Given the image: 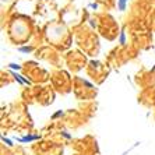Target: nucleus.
<instances>
[{"label": "nucleus", "mask_w": 155, "mask_h": 155, "mask_svg": "<svg viewBox=\"0 0 155 155\" xmlns=\"http://www.w3.org/2000/svg\"><path fill=\"white\" fill-rule=\"evenodd\" d=\"M8 67H10V69H13V70H20V69H21V67H20L18 64H15V63H10V64H8Z\"/></svg>", "instance_id": "20e7f679"}, {"label": "nucleus", "mask_w": 155, "mask_h": 155, "mask_svg": "<svg viewBox=\"0 0 155 155\" xmlns=\"http://www.w3.org/2000/svg\"><path fill=\"white\" fill-rule=\"evenodd\" d=\"M2 2H3V3H4V2H7V0H2Z\"/></svg>", "instance_id": "423d86ee"}, {"label": "nucleus", "mask_w": 155, "mask_h": 155, "mask_svg": "<svg viewBox=\"0 0 155 155\" xmlns=\"http://www.w3.org/2000/svg\"><path fill=\"white\" fill-rule=\"evenodd\" d=\"M119 43H120V45H126V34H124V31H122V32H120Z\"/></svg>", "instance_id": "7ed1b4c3"}, {"label": "nucleus", "mask_w": 155, "mask_h": 155, "mask_svg": "<svg viewBox=\"0 0 155 155\" xmlns=\"http://www.w3.org/2000/svg\"><path fill=\"white\" fill-rule=\"evenodd\" d=\"M127 3H129V0H117V8H119L120 11H124Z\"/></svg>", "instance_id": "f257e3e1"}, {"label": "nucleus", "mask_w": 155, "mask_h": 155, "mask_svg": "<svg viewBox=\"0 0 155 155\" xmlns=\"http://www.w3.org/2000/svg\"><path fill=\"white\" fill-rule=\"evenodd\" d=\"M90 6H91V7H92V8H95V10H97V8H98V4H97V3H91Z\"/></svg>", "instance_id": "39448f33"}, {"label": "nucleus", "mask_w": 155, "mask_h": 155, "mask_svg": "<svg viewBox=\"0 0 155 155\" xmlns=\"http://www.w3.org/2000/svg\"><path fill=\"white\" fill-rule=\"evenodd\" d=\"M18 51L22 52V53H29V52L34 51V48L32 46H20L18 48Z\"/></svg>", "instance_id": "f03ea898"}]
</instances>
